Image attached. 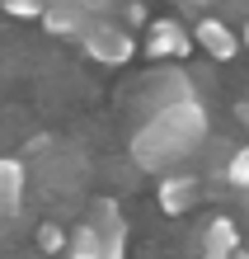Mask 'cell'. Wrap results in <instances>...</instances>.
I'll return each instance as SVG.
<instances>
[{
  "instance_id": "obj_1",
  "label": "cell",
  "mask_w": 249,
  "mask_h": 259,
  "mask_svg": "<svg viewBox=\"0 0 249 259\" xmlns=\"http://www.w3.org/2000/svg\"><path fill=\"white\" fill-rule=\"evenodd\" d=\"M136 132L132 160L151 175H174L179 160H188L207 137V118L183 71H155L136 90Z\"/></svg>"
},
{
  "instance_id": "obj_2",
  "label": "cell",
  "mask_w": 249,
  "mask_h": 259,
  "mask_svg": "<svg viewBox=\"0 0 249 259\" xmlns=\"http://www.w3.org/2000/svg\"><path fill=\"white\" fill-rule=\"evenodd\" d=\"M66 259H127V222L113 198H99L89 217L66 236Z\"/></svg>"
},
{
  "instance_id": "obj_3",
  "label": "cell",
  "mask_w": 249,
  "mask_h": 259,
  "mask_svg": "<svg viewBox=\"0 0 249 259\" xmlns=\"http://www.w3.org/2000/svg\"><path fill=\"white\" fill-rule=\"evenodd\" d=\"M85 52L94 57L99 66H127L132 62V52H136V42L127 38V28H118V24H108V19H89L85 24Z\"/></svg>"
},
{
  "instance_id": "obj_4",
  "label": "cell",
  "mask_w": 249,
  "mask_h": 259,
  "mask_svg": "<svg viewBox=\"0 0 249 259\" xmlns=\"http://www.w3.org/2000/svg\"><path fill=\"white\" fill-rule=\"evenodd\" d=\"M188 38H193V42H197V48L207 52V57H212V62H230V57L240 52V33H235L230 24L212 19V14L193 24V33H188Z\"/></svg>"
},
{
  "instance_id": "obj_5",
  "label": "cell",
  "mask_w": 249,
  "mask_h": 259,
  "mask_svg": "<svg viewBox=\"0 0 249 259\" xmlns=\"http://www.w3.org/2000/svg\"><path fill=\"white\" fill-rule=\"evenodd\" d=\"M85 179V160L75 156L71 146H47V160H42V184H47L52 193H71L75 184Z\"/></svg>"
},
{
  "instance_id": "obj_6",
  "label": "cell",
  "mask_w": 249,
  "mask_h": 259,
  "mask_svg": "<svg viewBox=\"0 0 249 259\" xmlns=\"http://www.w3.org/2000/svg\"><path fill=\"white\" fill-rule=\"evenodd\" d=\"M24 189H28V165L0 156V217H19Z\"/></svg>"
},
{
  "instance_id": "obj_7",
  "label": "cell",
  "mask_w": 249,
  "mask_h": 259,
  "mask_svg": "<svg viewBox=\"0 0 249 259\" xmlns=\"http://www.w3.org/2000/svg\"><path fill=\"white\" fill-rule=\"evenodd\" d=\"M197 198H202V179L197 175H165L160 179V207L169 217H183Z\"/></svg>"
},
{
  "instance_id": "obj_8",
  "label": "cell",
  "mask_w": 249,
  "mask_h": 259,
  "mask_svg": "<svg viewBox=\"0 0 249 259\" xmlns=\"http://www.w3.org/2000/svg\"><path fill=\"white\" fill-rule=\"evenodd\" d=\"M188 48H193L188 28H179L174 19H155L151 24V38H146V52L151 57H183Z\"/></svg>"
},
{
  "instance_id": "obj_9",
  "label": "cell",
  "mask_w": 249,
  "mask_h": 259,
  "mask_svg": "<svg viewBox=\"0 0 249 259\" xmlns=\"http://www.w3.org/2000/svg\"><path fill=\"white\" fill-rule=\"evenodd\" d=\"M240 250V226L230 217H212V226L202 231V259H235Z\"/></svg>"
},
{
  "instance_id": "obj_10",
  "label": "cell",
  "mask_w": 249,
  "mask_h": 259,
  "mask_svg": "<svg viewBox=\"0 0 249 259\" xmlns=\"http://www.w3.org/2000/svg\"><path fill=\"white\" fill-rule=\"evenodd\" d=\"M42 24H47V33H57V38H80L89 14L75 10V5H42Z\"/></svg>"
},
{
  "instance_id": "obj_11",
  "label": "cell",
  "mask_w": 249,
  "mask_h": 259,
  "mask_svg": "<svg viewBox=\"0 0 249 259\" xmlns=\"http://www.w3.org/2000/svg\"><path fill=\"white\" fill-rule=\"evenodd\" d=\"M38 250L42 254H61V250H66V231H61L57 222H42L38 226Z\"/></svg>"
},
{
  "instance_id": "obj_12",
  "label": "cell",
  "mask_w": 249,
  "mask_h": 259,
  "mask_svg": "<svg viewBox=\"0 0 249 259\" xmlns=\"http://www.w3.org/2000/svg\"><path fill=\"white\" fill-rule=\"evenodd\" d=\"M226 179L235 189H249V146H240L235 156H230V165H226Z\"/></svg>"
},
{
  "instance_id": "obj_13",
  "label": "cell",
  "mask_w": 249,
  "mask_h": 259,
  "mask_svg": "<svg viewBox=\"0 0 249 259\" xmlns=\"http://www.w3.org/2000/svg\"><path fill=\"white\" fill-rule=\"evenodd\" d=\"M5 10H10V14H24V19H28V14H42V0H5Z\"/></svg>"
},
{
  "instance_id": "obj_14",
  "label": "cell",
  "mask_w": 249,
  "mask_h": 259,
  "mask_svg": "<svg viewBox=\"0 0 249 259\" xmlns=\"http://www.w3.org/2000/svg\"><path fill=\"white\" fill-rule=\"evenodd\" d=\"M235 118H240V123L249 127V104H240V109H235Z\"/></svg>"
},
{
  "instance_id": "obj_15",
  "label": "cell",
  "mask_w": 249,
  "mask_h": 259,
  "mask_svg": "<svg viewBox=\"0 0 249 259\" xmlns=\"http://www.w3.org/2000/svg\"><path fill=\"white\" fill-rule=\"evenodd\" d=\"M235 259H249V254H244V250H235Z\"/></svg>"
},
{
  "instance_id": "obj_16",
  "label": "cell",
  "mask_w": 249,
  "mask_h": 259,
  "mask_svg": "<svg viewBox=\"0 0 249 259\" xmlns=\"http://www.w3.org/2000/svg\"><path fill=\"white\" fill-rule=\"evenodd\" d=\"M244 42H249V24H244Z\"/></svg>"
},
{
  "instance_id": "obj_17",
  "label": "cell",
  "mask_w": 249,
  "mask_h": 259,
  "mask_svg": "<svg viewBox=\"0 0 249 259\" xmlns=\"http://www.w3.org/2000/svg\"><path fill=\"white\" fill-rule=\"evenodd\" d=\"M193 5H207V0H193Z\"/></svg>"
}]
</instances>
